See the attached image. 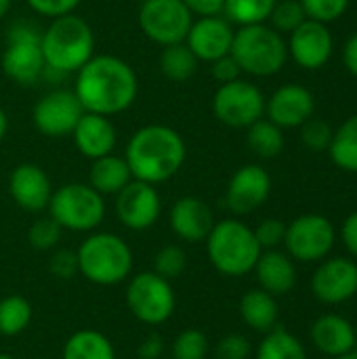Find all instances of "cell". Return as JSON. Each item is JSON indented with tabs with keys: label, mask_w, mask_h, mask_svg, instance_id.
<instances>
[{
	"label": "cell",
	"mask_w": 357,
	"mask_h": 359,
	"mask_svg": "<svg viewBox=\"0 0 357 359\" xmlns=\"http://www.w3.org/2000/svg\"><path fill=\"white\" fill-rule=\"evenodd\" d=\"M74 93L84 111L116 116L126 111L139 93L135 69L116 55H93L78 72Z\"/></svg>",
	"instance_id": "cell-1"
},
{
	"label": "cell",
	"mask_w": 357,
	"mask_h": 359,
	"mask_svg": "<svg viewBox=\"0 0 357 359\" xmlns=\"http://www.w3.org/2000/svg\"><path fill=\"white\" fill-rule=\"evenodd\" d=\"M187 147L183 137L164 124H147L139 128L126 143L124 160L133 179L151 185L173 179L185 164Z\"/></svg>",
	"instance_id": "cell-2"
},
{
	"label": "cell",
	"mask_w": 357,
	"mask_h": 359,
	"mask_svg": "<svg viewBox=\"0 0 357 359\" xmlns=\"http://www.w3.org/2000/svg\"><path fill=\"white\" fill-rule=\"evenodd\" d=\"M40 46L46 67L53 72H78L95 55L93 27L78 15L55 17L40 34Z\"/></svg>",
	"instance_id": "cell-3"
},
{
	"label": "cell",
	"mask_w": 357,
	"mask_h": 359,
	"mask_svg": "<svg viewBox=\"0 0 357 359\" xmlns=\"http://www.w3.org/2000/svg\"><path fill=\"white\" fill-rule=\"evenodd\" d=\"M78 271L95 286H118L133 273V250L116 233L97 231L76 250Z\"/></svg>",
	"instance_id": "cell-4"
},
{
	"label": "cell",
	"mask_w": 357,
	"mask_h": 359,
	"mask_svg": "<svg viewBox=\"0 0 357 359\" xmlns=\"http://www.w3.org/2000/svg\"><path fill=\"white\" fill-rule=\"evenodd\" d=\"M204 242L213 267L227 278L250 273L263 252L255 231L238 219H223L215 223Z\"/></svg>",
	"instance_id": "cell-5"
},
{
	"label": "cell",
	"mask_w": 357,
	"mask_h": 359,
	"mask_svg": "<svg viewBox=\"0 0 357 359\" xmlns=\"http://www.w3.org/2000/svg\"><path fill=\"white\" fill-rule=\"evenodd\" d=\"M231 57L238 61L242 72L257 78H269L284 67L288 46L282 34L267 23L242 25L234 34Z\"/></svg>",
	"instance_id": "cell-6"
},
{
	"label": "cell",
	"mask_w": 357,
	"mask_h": 359,
	"mask_svg": "<svg viewBox=\"0 0 357 359\" xmlns=\"http://www.w3.org/2000/svg\"><path fill=\"white\" fill-rule=\"evenodd\" d=\"M48 217L61 229L76 233L95 231L105 217V202L99 191L86 183H67L53 191L48 202Z\"/></svg>",
	"instance_id": "cell-7"
},
{
	"label": "cell",
	"mask_w": 357,
	"mask_h": 359,
	"mask_svg": "<svg viewBox=\"0 0 357 359\" xmlns=\"http://www.w3.org/2000/svg\"><path fill=\"white\" fill-rule=\"evenodd\" d=\"M126 307L145 326H160L168 322L177 307L173 284L154 271L130 276L126 286Z\"/></svg>",
	"instance_id": "cell-8"
},
{
	"label": "cell",
	"mask_w": 357,
	"mask_h": 359,
	"mask_svg": "<svg viewBox=\"0 0 357 359\" xmlns=\"http://www.w3.org/2000/svg\"><path fill=\"white\" fill-rule=\"evenodd\" d=\"M0 65L4 76L21 86H29L42 76L46 63L40 46V34L36 32V27L21 21L8 29L6 48L2 50Z\"/></svg>",
	"instance_id": "cell-9"
},
{
	"label": "cell",
	"mask_w": 357,
	"mask_h": 359,
	"mask_svg": "<svg viewBox=\"0 0 357 359\" xmlns=\"http://www.w3.org/2000/svg\"><path fill=\"white\" fill-rule=\"evenodd\" d=\"M337 242V229L324 215H301L286 225V255L299 263H320L328 259Z\"/></svg>",
	"instance_id": "cell-10"
},
{
	"label": "cell",
	"mask_w": 357,
	"mask_h": 359,
	"mask_svg": "<svg viewBox=\"0 0 357 359\" xmlns=\"http://www.w3.org/2000/svg\"><path fill=\"white\" fill-rule=\"evenodd\" d=\"M215 118L229 128H248L265 114V97L259 86L248 80L221 84L213 97Z\"/></svg>",
	"instance_id": "cell-11"
},
{
	"label": "cell",
	"mask_w": 357,
	"mask_h": 359,
	"mask_svg": "<svg viewBox=\"0 0 357 359\" xmlns=\"http://www.w3.org/2000/svg\"><path fill=\"white\" fill-rule=\"evenodd\" d=\"M194 15L183 0H143L139 8V27L147 40L168 46L185 42Z\"/></svg>",
	"instance_id": "cell-12"
},
{
	"label": "cell",
	"mask_w": 357,
	"mask_h": 359,
	"mask_svg": "<svg viewBox=\"0 0 357 359\" xmlns=\"http://www.w3.org/2000/svg\"><path fill=\"white\" fill-rule=\"evenodd\" d=\"M84 107L74 90H50L32 109V122L38 133L50 139L69 137L82 118Z\"/></svg>",
	"instance_id": "cell-13"
},
{
	"label": "cell",
	"mask_w": 357,
	"mask_h": 359,
	"mask_svg": "<svg viewBox=\"0 0 357 359\" xmlns=\"http://www.w3.org/2000/svg\"><path fill=\"white\" fill-rule=\"evenodd\" d=\"M162 215V200L156 185L133 179L116 194V217L130 231H145Z\"/></svg>",
	"instance_id": "cell-14"
},
{
	"label": "cell",
	"mask_w": 357,
	"mask_h": 359,
	"mask_svg": "<svg viewBox=\"0 0 357 359\" xmlns=\"http://www.w3.org/2000/svg\"><path fill=\"white\" fill-rule=\"evenodd\" d=\"M311 292L324 305H343L357 294V263L347 257L320 261L311 278Z\"/></svg>",
	"instance_id": "cell-15"
},
{
	"label": "cell",
	"mask_w": 357,
	"mask_h": 359,
	"mask_svg": "<svg viewBox=\"0 0 357 359\" xmlns=\"http://www.w3.org/2000/svg\"><path fill=\"white\" fill-rule=\"evenodd\" d=\"M269 194H271L269 172L259 164H246L231 175L225 194V204L234 215L242 217L263 206Z\"/></svg>",
	"instance_id": "cell-16"
},
{
	"label": "cell",
	"mask_w": 357,
	"mask_h": 359,
	"mask_svg": "<svg viewBox=\"0 0 357 359\" xmlns=\"http://www.w3.org/2000/svg\"><path fill=\"white\" fill-rule=\"evenodd\" d=\"M288 55L303 69H320L332 55V36L328 23L305 19L286 42Z\"/></svg>",
	"instance_id": "cell-17"
},
{
	"label": "cell",
	"mask_w": 357,
	"mask_h": 359,
	"mask_svg": "<svg viewBox=\"0 0 357 359\" xmlns=\"http://www.w3.org/2000/svg\"><path fill=\"white\" fill-rule=\"evenodd\" d=\"M234 27L231 23L217 15V17H198L194 19L185 44L189 46V50L196 55L198 61H206L213 63L225 55L231 53V44H234Z\"/></svg>",
	"instance_id": "cell-18"
},
{
	"label": "cell",
	"mask_w": 357,
	"mask_h": 359,
	"mask_svg": "<svg viewBox=\"0 0 357 359\" xmlns=\"http://www.w3.org/2000/svg\"><path fill=\"white\" fill-rule=\"evenodd\" d=\"M316 101L309 88L301 84H284L265 99L267 120L284 128H297L314 116Z\"/></svg>",
	"instance_id": "cell-19"
},
{
	"label": "cell",
	"mask_w": 357,
	"mask_h": 359,
	"mask_svg": "<svg viewBox=\"0 0 357 359\" xmlns=\"http://www.w3.org/2000/svg\"><path fill=\"white\" fill-rule=\"evenodd\" d=\"M8 194L25 212H42L48 208L53 185L48 175L38 164L25 162L13 168L8 177Z\"/></svg>",
	"instance_id": "cell-20"
},
{
	"label": "cell",
	"mask_w": 357,
	"mask_h": 359,
	"mask_svg": "<svg viewBox=\"0 0 357 359\" xmlns=\"http://www.w3.org/2000/svg\"><path fill=\"white\" fill-rule=\"evenodd\" d=\"M170 227L179 240L196 244L208 238L210 229L215 227V217L204 200L185 196L179 198L170 208Z\"/></svg>",
	"instance_id": "cell-21"
},
{
	"label": "cell",
	"mask_w": 357,
	"mask_h": 359,
	"mask_svg": "<svg viewBox=\"0 0 357 359\" xmlns=\"http://www.w3.org/2000/svg\"><path fill=\"white\" fill-rule=\"evenodd\" d=\"M72 139L80 156L88 160H97L107 154H114L118 135L107 116L84 111L72 133Z\"/></svg>",
	"instance_id": "cell-22"
},
{
	"label": "cell",
	"mask_w": 357,
	"mask_h": 359,
	"mask_svg": "<svg viewBox=\"0 0 357 359\" xmlns=\"http://www.w3.org/2000/svg\"><path fill=\"white\" fill-rule=\"evenodd\" d=\"M311 343L326 358H339L356 351L357 328L343 316L326 313L318 318L311 326Z\"/></svg>",
	"instance_id": "cell-23"
},
{
	"label": "cell",
	"mask_w": 357,
	"mask_h": 359,
	"mask_svg": "<svg viewBox=\"0 0 357 359\" xmlns=\"http://www.w3.org/2000/svg\"><path fill=\"white\" fill-rule=\"evenodd\" d=\"M252 271L257 276L259 288L274 294V297L288 294L297 284L295 261L278 248L276 250H263Z\"/></svg>",
	"instance_id": "cell-24"
},
{
	"label": "cell",
	"mask_w": 357,
	"mask_h": 359,
	"mask_svg": "<svg viewBox=\"0 0 357 359\" xmlns=\"http://www.w3.org/2000/svg\"><path fill=\"white\" fill-rule=\"evenodd\" d=\"M133 181V172L124 160V156L107 154L103 158L93 160L88 172V185L101 196H116Z\"/></svg>",
	"instance_id": "cell-25"
},
{
	"label": "cell",
	"mask_w": 357,
	"mask_h": 359,
	"mask_svg": "<svg viewBox=\"0 0 357 359\" xmlns=\"http://www.w3.org/2000/svg\"><path fill=\"white\" fill-rule=\"evenodd\" d=\"M240 316L250 330L259 334H267L278 326V318H280L278 301L274 294L261 288H252L240 301Z\"/></svg>",
	"instance_id": "cell-26"
},
{
	"label": "cell",
	"mask_w": 357,
	"mask_h": 359,
	"mask_svg": "<svg viewBox=\"0 0 357 359\" xmlns=\"http://www.w3.org/2000/svg\"><path fill=\"white\" fill-rule=\"evenodd\" d=\"M61 359H116V349L103 332L84 328L65 341Z\"/></svg>",
	"instance_id": "cell-27"
},
{
	"label": "cell",
	"mask_w": 357,
	"mask_h": 359,
	"mask_svg": "<svg viewBox=\"0 0 357 359\" xmlns=\"http://www.w3.org/2000/svg\"><path fill=\"white\" fill-rule=\"evenodd\" d=\"M255 359H307L305 345L286 328L276 326L267 334H263Z\"/></svg>",
	"instance_id": "cell-28"
},
{
	"label": "cell",
	"mask_w": 357,
	"mask_h": 359,
	"mask_svg": "<svg viewBox=\"0 0 357 359\" xmlns=\"http://www.w3.org/2000/svg\"><path fill=\"white\" fill-rule=\"evenodd\" d=\"M332 162L347 172H357V114L347 118L332 135L330 141Z\"/></svg>",
	"instance_id": "cell-29"
},
{
	"label": "cell",
	"mask_w": 357,
	"mask_h": 359,
	"mask_svg": "<svg viewBox=\"0 0 357 359\" xmlns=\"http://www.w3.org/2000/svg\"><path fill=\"white\" fill-rule=\"evenodd\" d=\"M160 72L168 78V80H175V82H185L189 80L196 69H198V59L196 55L189 50V46L185 42H179V44H168V46H162V53H160Z\"/></svg>",
	"instance_id": "cell-30"
},
{
	"label": "cell",
	"mask_w": 357,
	"mask_h": 359,
	"mask_svg": "<svg viewBox=\"0 0 357 359\" xmlns=\"http://www.w3.org/2000/svg\"><path fill=\"white\" fill-rule=\"evenodd\" d=\"M34 320L32 303L21 294H8L0 301V337H17Z\"/></svg>",
	"instance_id": "cell-31"
},
{
	"label": "cell",
	"mask_w": 357,
	"mask_h": 359,
	"mask_svg": "<svg viewBox=\"0 0 357 359\" xmlns=\"http://www.w3.org/2000/svg\"><path fill=\"white\" fill-rule=\"evenodd\" d=\"M246 141L248 147L259 156V158H276L284 149V133L278 124L271 120H257L246 128Z\"/></svg>",
	"instance_id": "cell-32"
},
{
	"label": "cell",
	"mask_w": 357,
	"mask_h": 359,
	"mask_svg": "<svg viewBox=\"0 0 357 359\" xmlns=\"http://www.w3.org/2000/svg\"><path fill=\"white\" fill-rule=\"evenodd\" d=\"M276 2L278 0H225L223 15L229 23H238L240 27L265 23Z\"/></svg>",
	"instance_id": "cell-33"
},
{
	"label": "cell",
	"mask_w": 357,
	"mask_h": 359,
	"mask_svg": "<svg viewBox=\"0 0 357 359\" xmlns=\"http://www.w3.org/2000/svg\"><path fill=\"white\" fill-rule=\"evenodd\" d=\"M185 269H187V255L181 246L166 244L158 250V255L154 259V273L173 282V280L181 278Z\"/></svg>",
	"instance_id": "cell-34"
},
{
	"label": "cell",
	"mask_w": 357,
	"mask_h": 359,
	"mask_svg": "<svg viewBox=\"0 0 357 359\" xmlns=\"http://www.w3.org/2000/svg\"><path fill=\"white\" fill-rule=\"evenodd\" d=\"M307 19L305 8L299 0H278L271 8V15L267 21H271V27L280 34L295 32L303 21Z\"/></svg>",
	"instance_id": "cell-35"
},
{
	"label": "cell",
	"mask_w": 357,
	"mask_h": 359,
	"mask_svg": "<svg viewBox=\"0 0 357 359\" xmlns=\"http://www.w3.org/2000/svg\"><path fill=\"white\" fill-rule=\"evenodd\" d=\"M208 339L198 328H187L173 341V359H206Z\"/></svg>",
	"instance_id": "cell-36"
},
{
	"label": "cell",
	"mask_w": 357,
	"mask_h": 359,
	"mask_svg": "<svg viewBox=\"0 0 357 359\" xmlns=\"http://www.w3.org/2000/svg\"><path fill=\"white\" fill-rule=\"evenodd\" d=\"M61 227L55 219L50 217H42V219H36L29 229H27V242L34 250H53L59 240H61Z\"/></svg>",
	"instance_id": "cell-37"
},
{
	"label": "cell",
	"mask_w": 357,
	"mask_h": 359,
	"mask_svg": "<svg viewBox=\"0 0 357 359\" xmlns=\"http://www.w3.org/2000/svg\"><path fill=\"white\" fill-rule=\"evenodd\" d=\"M332 135H335V130L326 120L311 116L307 122L301 124V141L311 151H328Z\"/></svg>",
	"instance_id": "cell-38"
},
{
	"label": "cell",
	"mask_w": 357,
	"mask_h": 359,
	"mask_svg": "<svg viewBox=\"0 0 357 359\" xmlns=\"http://www.w3.org/2000/svg\"><path fill=\"white\" fill-rule=\"evenodd\" d=\"M305 8L307 19L332 23L345 15L349 8V0H299Z\"/></svg>",
	"instance_id": "cell-39"
},
{
	"label": "cell",
	"mask_w": 357,
	"mask_h": 359,
	"mask_svg": "<svg viewBox=\"0 0 357 359\" xmlns=\"http://www.w3.org/2000/svg\"><path fill=\"white\" fill-rule=\"evenodd\" d=\"M252 231H255V238H257L261 250H276L280 244H284L286 223L280 219H263Z\"/></svg>",
	"instance_id": "cell-40"
},
{
	"label": "cell",
	"mask_w": 357,
	"mask_h": 359,
	"mask_svg": "<svg viewBox=\"0 0 357 359\" xmlns=\"http://www.w3.org/2000/svg\"><path fill=\"white\" fill-rule=\"evenodd\" d=\"M252 355V345L244 334H227L215 347L217 359H248Z\"/></svg>",
	"instance_id": "cell-41"
},
{
	"label": "cell",
	"mask_w": 357,
	"mask_h": 359,
	"mask_svg": "<svg viewBox=\"0 0 357 359\" xmlns=\"http://www.w3.org/2000/svg\"><path fill=\"white\" fill-rule=\"evenodd\" d=\"M48 271L59 280H72L78 276V257L76 250H55L48 261Z\"/></svg>",
	"instance_id": "cell-42"
},
{
	"label": "cell",
	"mask_w": 357,
	"mask_h": 359,
	"mask_svg": "<svg viewBox=\"0 0 357 359\" xmlns=\"http://www.w3.org/2000/svg\"><path fill=\"white\" fill-rule=\"evenodd\" d=\"M27 6L42 17H63L78 8L80 0H25Z\"/></svg>",
	"instance_id": "cell-43"
},
{
	"label": "cell",
	"mask_w": 357,
	"mask_h": 359,
	"mask_svg": "<svg viewBox=\"0 0 357 359\" xmlns=\"http://www.w3.org/2000/svg\"><path fill=\"white\" fill-rule=\"evenodd\" d=\"M210 74H213V78L219 84H227V82L238 80L240 74H242V69H240L238 61L229 53V55H225V57H221V59H217V61L210 63Z\"/></svg>",
	"instance_id": "cell-44"
},
{
	"label": "cell",
	"mask_w": 357,
	"mask_h": 359,
	"mask_svg": "<svg viewBox=\"0 0 357 359\" xmlns=\"http://www.w3.org/2000/svg\"><path fill=\"white\" fill-rule=\"evenodd\" d=\"M194 17H217L223 15L225 0H183Z\"/></svg>",
	"instance_id": "cell-45"
},
{
	"label": "cell",
	"mask_w": 357,
	"mask_h": 359,
	"mask_svg": "<svg viewBox=\"0 0 357 359\" xmlns=\"http://www.w3.org/2000/svg\"><path fill=\"white\" fill-rule=\"evenodd\" d=\"M162 353H164V341L156 332L147 334L137 347L139 359H162Z\"/></svg>",
	"instance_id": "cell-46"
},
{
	"label": "cell",
	"mask_w": 357,
	"mask_h": 359,
	"mask_svg": "<svg viewBox=\"0 0 357 359\" xmlns=\"http://www.w3.org/2000/svg\"><path fill=\"white\" fill-rule=\"evenodd\" d=\"M341 242H343V246L347 248V252L357 259V210L356 212H351L345 221H343V225H341Z\"/></svg>",
	"instance_id": "cell-47"
},
{
	"label": "cell",
	"mask_w": 357,
	"mask_h": 359,
	"mask_svg": "<svg viewBox=\"0 0 357 359\" xmlns=\"http://www.w3.org/2000/svg\"><path fill=\"white\" fill-rule=\"evenodd\" d=\"M343 63H345L347 72L357 78V32L351 34V38L343 46Z\"/></svg>",
	"instance_id": "cell-48"
},
{
	"label": "cell",
	"mask_w": 357,
	"mask_h": 359,
	"mask_svg": "<svg viewBox=\"0 0 357 359\" xmlns=\"http://www.w3.org/2000/svg\"><path fill=\"white\" fill-rule=\"evenodd\" d=\"M6 130H8V118H6V111L0 107V141L4 139Z\"/></svg>",
	"instance_id": "cell-49"
},
{
	"label": "cell",
	"mask_w": 357,
	"mask_h": 359,
	"mask_svg": "<svg viewBox=\"0 0 357 359\" xmlns=\"http://www.w3.org/2000/svg\"><path fill=\"white\" fill-rule=\"evenodd\" d=\"M11 2L13 0H0V19L8 13V8H11Z\"/></svg>",
	"instance_id": "cell-50"
},
{
	"label": "cell",
	"mask_w": 357,
	"mask_h": 359,
	"mask_svg": "<svg viewBox=\"0 0 357 359\" xmlns=\"http://www.w3.org/2000/svg\"><path fill=\"white\" fill-rule=\"evenodd\" d=\"M335 359H357V351H351V353H345V355H339Z\"/></svg>",
	"instance_id": "cell-51"
},
{
	"label": "cell",
	"mask_w": 357,
	"mask_h": 359,
	"mask_svg": "<svg viewBox=\"0 0 357 359\" xmlns=\"http://www.w3.org/2000/svg\"><path fill=\"white\" fill-rule=\"evenodd\" d=\"M0 359H17L15 355H11V353H0Z\"/></svg>",
	"instance_id": "cell-52"
},
{
	"label": "cell",
	"mask_w": 357,
	"mask_h": 359,
	"mask_svg": "<svg viewBox=\"0 0 357 359\" xmlns=\"http://www.w3.org/2000/svg\"><path fill=\"white\" fill-rule=\"evenodd\" d=\"M356 351H357V339H356Z\"/></svg>",
	"instance_id": "cell-53"
},
{
	"label": "cell",
	"mask_w": 357,
	"mask_h": 359,
	"mask_svg": "<svg viewBox=\"0 0 357 359\" xmlns=\"http://www.w3.org/2000/svg\"><path fill=\"white\" fill-rule=\"evenodd\" d=\"M141 2H143V0H141Z\"/></svg>",
	"instance_id": "cell-54"
},
{
	"label": "cell",
	"mask_w": 357,
	"mask_h": 359,
	"mask_svg": "<svg viewBox=\"0 0 357 359\" xmlns=\"http://www.w3.org/2000/svg\"><path fill=\"white\" fill-rule=\"evenodd\" d=\"M170 359H173V358H170Z\"/></svg>",
	"instance_id": "cell-55"
}]
</instances>
